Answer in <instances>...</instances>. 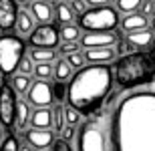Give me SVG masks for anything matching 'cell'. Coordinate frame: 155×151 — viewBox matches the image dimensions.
Masks as SVG:
<instances>
[{
    "instance_id": "ffe728a7",
    "label": "cell",
    "mask_w": 155,
    "mask_h": 151,
    "mask_svg": "<svg viewBox=\"0 0 155 151\" xmlns=\"http://www.w3.org/2000/svg\"><path fill=\"white\" fill-rule=\"evenodd\" d=\"M30 58L36 64H51L57 58V51H52V48H30Z\"/></svg>"
},
{
    "instance_id": "603a6c76",
    "label": "cell",
    "mask_w": 155,
    "mask_h": 151,
    "mask_svg": "<svg viewBox=\"0 0 155 151\" xmlns=\"http://www.w3.org/2000/svg\"><path fill=\"white\" fill-rule=\"evenodd\" d=\"M54 14H57L58 22H63V26L71 24V20H73V16H75V12L71 10V6L67 4V2H58V4H54Z\"/></svg>"
},
{
    "instance_id": "83f0119b",
    "label": "cell",
    "mask_w": 155,
    "mask_h": 151,
    "mask_svg": "<svg viewBox=\"0 0 155 151\" xmlns=\"http://www.w3.org/2000/svg\"><path fill=\"white\" fill-rule=\"evenodd\" d=\"M67 83H54L52 85V99L57 101V103H63L67 99Z\"/></svg>"
},
{
    "instance_id": "5b68a950",
    "label": "cell",
    "mask_w": 155,
    "mask_h": 151,
    "mask_svg": "<svg viewBox=\"0 0 155 151\" xmlns=\"http://www.w3.org/2000/svg\"><path fill=\"white\" fill-rule=\"evenodd\" d=\"M117 24H119L117 8H113L111 4L101 6V8H91L79 16V26L89 32H111L115 30Z\"/></svg>"
},
{
    "instance_id": "52a82bcc",
    "label": "cell",
    "mask_w": 155,
    "mask_h": 151,
    "mask_svg": "<svg viewBox=\"0 0 155 151\" xmlns=\"http://www.w3.org/2000/svg\"><path fill=\"white\" fill-rule=\"evenodd\" d=\"M16 107L18 99L10 85H0V125L4 129H10L16 123Z\"/></svg>"
},
{
    "instance_id": "1f68e13d",
    "label": "cell",
    "mask_w": 155,
    "mask_h": 151,
    "mask_svg": "<svg viewBox=\"0 0 155 151\" xmlns=\"http://www.w3.org/2000/svg\"><path fill=\"white\" fill-rule=\"evenodd\" d=\"M67 63L73 67V69H83V64H85V54H81V52H77V54H71V57H67Z\"/></svg>"
},
{
    "instance_id": "cb8c5ba5",
    "label": "cell",
    "mask_w": 155,
    "mask_h": 151,
    "mask_svg": "<svg viewBox=\"0 0 155 151\" xmlns=\"http://www.w3.org/2000/svg\"><path fill=\"white\" fill-rule=\"evenodd\" d=\"M64 125H67V123H64V107L57 105V107L52 109V131H54V133H61Z\"/></svg>"
},
{
    "instance_id": "f1b7e54d",
    "label": "cell",
    "mask_w": 155,
    "mask_h": 151,
    "mask_svg": "<svg viewBox=\"0 0 155 151\" xmlns=\"http://www.w3.org/2000/svg\"><path fill=\"white\" fill-rule=\"evenodd\" d=\"M35 75L38 77L40 81H46V79H51V77L54 75V69H52V64H36Z\"/></svg>"
},
{
    "instance_id": "8992f818",
    "label": "cell",
    "mask_w": 155,
    "mask_h": 151,
    "mask_svg": "<svg viewBox=\"0 0 155 151\" xmlns=\"http://www.w3.org/2000/svg\"><path fill=\"white\" fill-rule=\"evenodd\" d=\"M24 58V42L20 36L4 34L0 36V73L14 75L20 61Z\"/></svg>"
},
{
    "instance_id": "9a60e30c",
    "label": "cell",
    "mask_w": 155,
    "mask_h": 151,
    "mask_svg": "<svg viewBox=\"0 0 155 151\" xmlns=\"http://www.w3.org/2000/svg\"><path fill=\"white\" fill-rule=\"evenodd\" d=\"M121 26H123V30H125L127 34H131V32H139V30H147V26H149V18L143 16L141 12L127 14V16L123 18Z\"/></svg>"
},
{
    "instance_id": "8fae6325",
    "label": "cell",
    "mask_w": 155,
    "mask_h": 151,
    "mask_svg": "<svg viewBox=\"0 0 155 151\" xmlns=\"http://www.w3.org/2000/svg\"><path fill=\"white\" fill-rule=\"evenodd\" d=\"M24 139H26L28 147L38 149V151H45L46 147L54 145V141H57L52 131H40V129H28L24 133Z\"/></svg>"
},
{
    "instance_id": "60d3db41",
    "label": "cell",
    "mask_w": 155,
    "mask_h": 151,
    "mask_svg": "<svg viewBox=\"0 0 155 151\" xmlns=\"http://www.w3.org/2000/svg\"><path fill=\"white\" fill-rule=\"evenodd\" d=\"M153 48H155V47H153Z\"/></svg>"
},
{
    "instance_id": "e0dca14e",
    "label": "cell",
    "mask_w": 155,
    "mask_h": 151,
    "mask_svg": "<svg viewBox=\"0 0 155 151\" xmlns=\"http://www.w3.org/2000/svg\"><path fill=\"white\" fill-rule=\"evenodd\" d=\"M32 129H40V131H51L52 127V109H35L32 117H30Z\"/></svg>"
},
{
    "instance_id": "44dd1931",
    "label": "cell",
    "mask_w": 155,
    "mask_h": 151,
    "mask_svg": "<svg viewBox=\"0 0 155 151\" xmlns=\"http://www.w3.org/2000/svg\"><path fill=\"white\" fill-rule=\"evenodd\" d=\"M54 79H57V83H64L69 79H73V67L67 63V58H61L54 64Z\"/></svg>"
},
{
    "instance_id": "6da1fadb",
    "label": "cell",
    "mask_w": 155,
    "mask_h": 151,
    "mask_svg": "<svg viewBox=\"0 0 155 151\" xmlns=\"http://www.w3.org/2000/svg\"><path fill=\"white\" fill-rule=\"evenodd\" d=\"M115 151H155V91H133L113 111Z\"/></svg>"
},
{
    "instance_id": "ab89813d",
    "label": "cell",
    "mask_w": 155,
    "mask_h": 151,
    "mask_svg": "<svg viewBox=\"0 0 155 151\" xmlns=\"http://www.w3.org/2000/svg\"><path fill=\"white\" fill-rule=\"evenodd\" d=\"M151 28H153V32H155V16L151 18Z\"/></svg>"
},
{
    "instance_id": "d590c367",
    "label": "cell",
    "mask_w": 155,
    "mask_h": 151,
    "mask_svg": "<svg viewBox=\"0 0 155 151\" xmlns=\"http://www.w3.org/2000/svg\"><path fill=\"white\" fill-rule=\"evenodd\" d=\"M54 151H75V149H73V145H71L69 141L57 139L54 141Z\"/></svg>"
},
{
    "instance_id": "f546056e",
    "label": "cell",
    "mask_w": 155,
    "mask_h": 151,
    "mask_svg": "<svg viewBox=\"0 0 155 151\" xmlns=\"http://www.w3.org/2000/svg\"><path fill=\"white\" fill-rule=\"evenodd\" d=\"M0 151H20V145H18V139L14 135H6L4 143L0 145Z\"/></svg>"
},
{
    "instance_id": "e575fe53",
    "label": "cell",
    "mask_w": 155,
    "mask_h": 151,
    "mask_svg": "<svg viewBox=\"0 0 155 151\" xmlns=\"http://www.w3.org/2000/svg\"><path fill=\"white\" fill-rule=\"evenodd\" d=\"M73 137H75V127L64 125L63 131H61V139H63V141H69V143H71V139H73Z\"/></svg>"
},
{
    "instance_id": "9c48e42d",
    "label": "cell",
    "mask_w": 155,
    "mask_h": 151,
    "mask_svg": "<svg viewBox=\"0 0 155 151\" xmlns=\"http://www.w3.org/2000/svg\"><path fill=\"white\" fill-rule=\"evenodd\" d=\"M52 101V85L48 81H35L26 93V103L35 109H48Z\"/></svg>"
},
{
    "instance_id": "277c9868",
    "label": "cell",
    "mask_w": 155,
    "mask_h": 151,
    "mask_svg": "<svg viewBox=\"0 0 155 151\" xmlns=\"http://www.w3.org/2000/svg\"><path fill=\"white\" fill-rule=\"evenodd\" d=\"M155 77L153 52H129L117 58L113 67V79L121 89H137L149 85Z\"/></svg>"
},
{
    "instance_id": "f35d334b",
    "label": "cell",
    "mask_w": 155,
    "mask_h": 151,
    "mask_svg": "<svg viewBox=\"0 0 155 151\" xmlns=\"http://www.w3.org/2000/svg\"><path fill=\"white\" fill-rule=\"evenodd\" d=\"M20 151H35L32 147H28V145H24V147H20Z\"/></svg>"
},
{
    "instance_id": "2e32d148",
    "label": "cell",
    "mask_w": 155,
    "mask_h": 151,
    "mask_svg": "<svg viewBox=\"0 0 155 151\" xmlns=\"http://www.w3.org/2000/svg\"><path fill=\"white\" fill-rule=\"evenodd\" d=\"M30 14H32V18H36L38 22L48 24L52 20V14H54V6H52L51 2L38 0V2H32V4H30Z\"/></svg>"
},
{
    "instance_id": "d6a6232c",
    "label": "cell",
    "mask_w": 155,
    "mask_h": 151,
    "mask_svg": "<svg viewBox=\"0 0 155 151\" xmlns=\"http://www.w3.org/2000/svg\"><path fill=\"white\" fill-rule=\"evenodd\" d=\"M69 6H71V10H73V12H77L79 16H81V14H85V12L89 10V8H87L89 4H87L85 0H71V2H69Z\"/></svg>"
},
{
    "instance_id": "484cf974",
    "label": "cell",
    "mask_w": 155,
    "mask_h": 151,
    "mask_svg": "<svg viewBox=\"0 0 155 151\" xmlns=\"http://www.w3.org/2000/svg\"><path fill=\"white\" fill-rule=\"evenodd\" d=\"M79 26H75V24H67V26H63L61 28V38H63L64 42H77L79 41Z\"/></svg>"
},
{
    "instance_id": "30bf717a",
    "label": "cell",
    "mask_w": 155,
    "mask_h": 151,
    "mask_svg": "<svg viewBox=\"0 0 155 151\" xmlns=\"http://www.w3.org/2000/svg\"><path fill=\"white\" fill-rule=\"evenodd\" d=\"M119 42V34L115 30L111 32H87L83 38H81V44L91 51V48H113Z\"/></svg>"
},
{
    "instance_id": "d4e9b609",
    "label": "cell",
    "mask_w": 155,
    "mask_h": 151,
    "mask_svg": "<svg viewBox=\"0 0 155 151\" xmlns=\"http://www.w3.org/2000/svg\"><path fill=\"white\" fill-rule=\"evenodd\" d=\"M141 8V0H119L117 2V10L125 12V14H135Z\"/></svg>"
},
{
    "instance_id": "7c38bea8",
    "label": "cell",
    "mask_w": 155,
    "mask_h": 151,
    "mask_svg": "<svg viewBox=\"0 0 155 151\" xmlns=\"http://www.w3.org/2000/svg\"><path fill=\"white\" fill-rule=\"evenodd\" d=\"M18 6L14 0H0V30H10L16 26Z\"/></svg>"
},
{
    "instance_id": "5bb4252c",
    "label": "cell",
    "mask_w": 155,
    "mask_h": 151,
    "mask_svg": "<svg viewBox=\"0 0 155 151\" xmlns=\"http://www.w3.org/2000/svg\"><path fill=\"white\" fill-rule=\"evenodd\" d=\"M117 58V51L115 48H91L85 51V61L91 64H107L111 61Z\"/></svg>"
},
{
    "instance_id": "ba28073f",
    "label": "cell",
    "mask_w": 155,
    "mask_h": 151,
    "mask_svg": "<svg viewBox=\"0 0 155 151\" xmlns=\"http://www.w3.org/2000/svg\"><path fill=\"white\" fill-rule=\"evenodd\" d=\"M61 38V30L54 24H40L32 30V34L28 36V42L32 48H52L58 44Z\"/></svg>"
},
{
    "instance_id": "8d00e7d4",
    "label": "cell",
    "mask_w": 155,
    "mask_h": 151,
    "mask_svg": "<svg viewBox=\"0 0 155 151\" xmlns=\"http://www.w3.org/2000/svg\"><path fill=\"white\" fill-rule=\"evenodd\" d=\"M153 12H155L153 2H149V0H147V2H141V14H143V16H149V14H153Z\"/></svg>"
},
{
    "instance_id": "7402d4cb",
    "label": "cell",
    "mask_w": 155,
    "mask_h": 151,
    "mask_svg": "<svg viewBox=\"0 0 155 151\" xmlns=\"http://www.w3.org/2000/svg\"><path fill=\"white\" fill-rule=\"evenodd\" d=\"M30 117H32V113H30V105L26 103V101L18 99V107H16V125H18V129L26 127V123L30 121Z\"/></svg>"
},
{
    "instance_id": "3957f363",
    "label": "cell",
    "mask_w": 155,
    "mask_h": 151,
    "mask_svg": "<svg viewBox=\"0 0 155 151\" xmlns=\"http://www.w3.org/2000/svg\"><path fill=\"white\" fill-rule=\"evenodd\" d=\"M115 103V99H111L107 107H101L97 113L85 119L77 133L79 151H115V137H113Z\"/></svg>"
},
{
    "instance_id": "4dcf8cb0",
    "label": "cell",
    "mask_w": 155,
    "mask_h": 151,
    "mask_svg": "<svg viewBox=\"0 0 155 151\" xmlns=\"http://www.w3.org/2000/svg\"><path fill=\"white\" fill-rule=\"evenodd\" d=\"M35 61L30 57H24L22 61H20V64H18V69H20V75H28L30 77V73H35Z\"/></svg>"
},
{
    "instance_id": "4fadbf2b",
    "label": "cell",
    "mask_w": 155,
    "mask_h": 151,
    "mask_svg": "<svg viewBox=\"0 0 155 151\" xmlns=\"http://www.w3.org/2000/svg\"><path fill=\"white\" fill-rule=\"evenodd\" d=\"M127 47L137 48V52H149V48L155 47L153 32H149V30H139V32L127 34Z\"/></svg>"
},
{
    "instance_id": "d6986e66",
    "label": "cell",
    "mask_w": 155,
    "mask_h": 151,
    "mask_svg": "<svg viewBox=\"0 0 155 151\" xmlns=\"http://www.w3.org/2000/svg\"><path fill=\"white\" fill-rule=\"evenodd\" d=\"M10 87L16 95H24V93H28V89L32 87V81H30L28 75L16 73V75H12V79H10Z\"/></svg>"
},
{
    "instance_id": "ac0fdd59",
    "label": "cell",
    "mask_w": 155,
    "mask_h": 151,
    "mask_svg": "<svg viewBox=\"0 0 155 151\" xmlns=\"http://www.w3.org/2000/svg\"><path fill=\"white\" fill-rule=\"evenodd\" d=\"M16 30L20 34H32V30H35V18L32 14L26 10H20L18 12V18H16Z\"/></svg>"
},
{
    "instance_id": "836d02e7",
    "label": "cell",
    "mask_w": 155,
    "mask_h": 151,
    "mask_svg": "<svg viewBox=\"0 0 155 151\" xmlns=\"http://www.w3.org/2000/svg\"><path fill=\"white\" fill-rule=\"evenodd\" d=\"M77 52H79L77 42H63L61 44V54H64V57H71V54H77Z\"/></svg>"
},
{
    "instance_id": "7a4b0ae2",
    "label": "cell",
    "mask_w": 155,
    "mask_h": 151,
    "mask_svg": "<svg viewBox=\"0 0 155 151\" xmlns=\"http://www.w3.org/2000/svg\"><path fill=\"white\" fill-rule=\"evenodd\" d=\"M113 69L109 64H89L73 75L67 87V99L81 115L91 117L103 107L113 89Z\"/></svg>"
},
{
    "instance_id": "74e56055",
    "label": "cell",
    "mask_w": 155,
    "mask_h": 151,
    "mask_svg": "<svg viewBox=\"0 0 155 151\" xmlns=\"http://www.w3.org/2000/svg\"><path fill=\"white\" fill-rule=\"evenodd\" d=\"M4 139H6V129L2 127V125H0V145L4 143Z\"/></svg>"
},
{
    "instance_id": "4316f807",
    "label": "cell",
    "mask_w": 155,
    "mask_h": 151,
    "mask_svg": "<svg viewBox=\"0 0 155 151\" xmlns=\"http://www.w3.org/2000/svg\"><path fill=\"white\" fill-rule=\"evenodd\" d=\"M79 121H81V113L77 109H73L71 105H67V107H64V123L71 125V127H75Z\"/></svg>"
}]
</instances>
